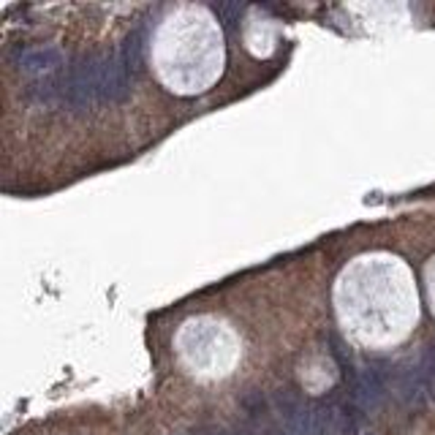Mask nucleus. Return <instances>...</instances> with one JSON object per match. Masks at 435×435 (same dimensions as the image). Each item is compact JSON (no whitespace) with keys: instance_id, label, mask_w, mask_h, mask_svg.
Returning <instances> with one entry per match:
<instances>
[{"instance_id":"nucleus-1","label":"nucleus","mask_w":435,"mask_h":435,"mask_svg":"<svg viewBox=\"0 0 435 435\" xmlns=\"http://www.w3.org/2000/svg\"><path fill=\"white\" fill-rule=\"evenodd\" d=\"M58 90L60 101L74 109H85L101 101V58H82L74 63L58 82Z\"/></svg>"},{"instance_id":"nucleus-2","label":"nucleus","mask_w":435,"mask_h":435,"mask_svg":"<svg viewBox=\"0 0 435 435\" xmlns=\"http://www.w3.org/2000/svg\"><path fill=\"white\" fill-rule=\"evenodd\" d=\"M128 68L120 55L101 58V101H123L128 95Z\"/></svg>"},{"instance_id":"nucleus-3","label":"nucleus","mask_w":435,"mask_h":435,"mask_svg":"<svg viewBox=\"0 0 435 435\" xmlns=\"http://www.w3.org/2000/svg\"><path fill=\"white\" fill-rule=\"evenodd\" d=\"M354 386V403L365 411H373L384 400V378L375 368H365L362 373H356V381L351 384Z\"/></svg>"},{"instance_id":"nucleus-4","label":"nucleus","mask_w":435,"mask_h":435,"mask_svg":"<svg viewBox=\"0 0 435 435\" xmlns=\"http://www.w3.org/2000/svg\"><path fill=\"white\" fill-rule=\"evenodd\" d=\"M397 395L403 397L405 405H411V408H422L427 392H425V384H422V378H419V370L403 368V370L397 373Z\"/></svg>"},{"instance_id":"nucleus-5","label":"nucleus","mask_w":435,"mask_h":435,"mask_svg":"<svg viewBox=\"0 0 435 435\" xmlns=\"http://www.w3.org/2000/svg\"><path fill=\"white\" fill-rule=\"evenodd\" d=\"M60 63L63 55L55 47H44V49H35V52H28L25 58H19V68L25 74H47V71L58 68Z\"/></svg>"},{"instance_id":"nucleus-6","label":"nucleus","mask_w":435,"mask_h":435,"mask_svg":"<svg viewBox=\"0 0 435 435\" xmlns=\"http://www.w3.org/2000/svg\"><path fill=\"white\" fill-rule=\"evenodd\" d=\"M120 58H123L125 68H128L131 74H139V71H142V63H145V33L133 31L125 38Z\"/></svg>"},{"instance_id":"nucleus-7","label":"nucleus","mask_w":435,"mask_h":435,"mask_svg":"<svg viewBox=\"0 0 435 435\" xmlns=\"http://www.w3.org/2000/svg\"><path fill=\"white\" fill-rule=\"evenodd\" d=\"M240 405H243V411L248 413L250 419L256 422V425H261V422H267V413H270V405H267V397L261 395V392H248L243 400H240Z\"/></svg>"},{"instance_id":"nucleus-8","label":"nucleus","mask_w":435,"mask_h":435,"mask_svg":"<svg viewBox=\"0 0 435 435\" xmlns=\"http://www.w3.org/2000/svg\"><path fill=\"white\" fill-rule=\"evenodd\" d=\"M419 378H422V384H425V392H427V397L435 403V348L430 345L427 351H425V356H422V365H419Z\"/></svg>"},{"instance_id":"nucleus-9","label":"nucleus","mask_w":435,"mask_h":435,"mask_svg":"<svg viewBox=\"0 0 435 435\" xmlns=\"http://www.w3.org/2000/svg\"><path fill=\"white\" fill-rule=\"evenodd\" d=\"M215 11L220 17H226L229 25H234V22H237V14H240V6H223V3H220V6H215Z\"/></svg>"},{"instance_id":"nucleus-10","label":"nucleus","mask_w":435,"mask_h":435,"mask_svg":"<svg viewBox=\"0 0 435 435\" xmlns=\"http://www.w3.org/2000/svg\"><path fill=\"white\" fill-rule=\"evenodd\" d=\"M359 435H373V433H359Z\"/></svg>"},{"instance_id":"nucleus-11","label":"nucleus","mask_w":435,"mask_h":435,"mask_svg":"<svg viewBox=\"0 0 435 435\" xmlns=\"http://www.w3.org/2000/svg\"><path fill=\"white\" fill-rule=\"evenodd\" d=\"M433 348H435V345H433Z\"/></svg>"}]
</instances>
